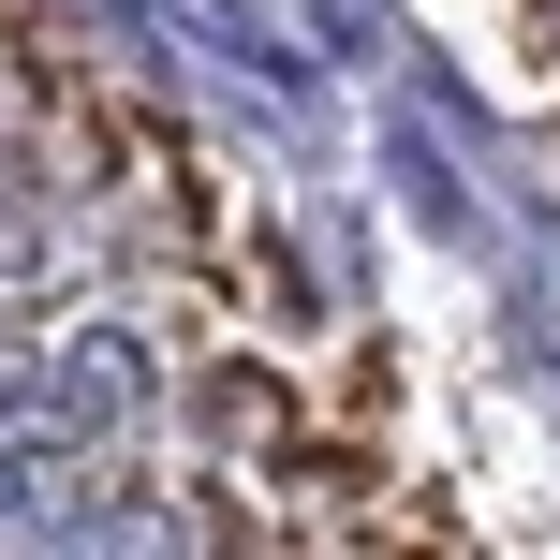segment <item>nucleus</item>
Returning a JSON list of instances; mask_svg holds the SVG:
<instances>
[{"label":"nucleus","instance_id":"1","mask_svg":"<svg viewBox=\"0 0 560 560\" xmlns=\"http://www.w3.org/2000/svg\"><path fill=\"white\" fill-rule=\"evenodd\" d=\"M369 428L207 148L0 0V546H398Z\"/></svg>","mask_w":560,"mask_h":560}]
</instances>
